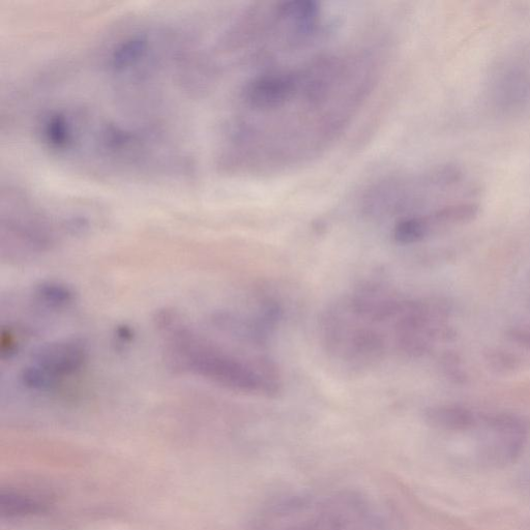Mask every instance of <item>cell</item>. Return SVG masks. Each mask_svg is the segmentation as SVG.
Returning <instances> with one entry per match:
<instances>
[{
    "mask_svg": "<svg viewBox=\"0 0 530 530\" xmlns=\"http://www.w3.org/2000/svg\"><path fill=\"white\" fill-rule=\"evenodd\" d=\"M366 56L323 55L297 67L286 99L269 111L249 114L241 134L257 169L281 168L312 159L348 126L370 90Z\"/></svg>",
    "mask_w": 530,
    "mask_h": 530,
    "instance_id": "1",
    "label": "cell"
},
{
    "mask_svg": "<svg viewBox=\"0 0 530 530\" xmlns=\"http://www.w3.org/2000/svg\"><path fill=\"white\" fill-rule=\"evenodd\" d=\"M321 334L334 358L352 367H368L391 355L420 356L434 334L432 309L368 284L323 315Z\"/></svg>",
    "mask_w": 530,
    "mask_h": 530,
    "instance_id": "2",
    "label": "cell"
},
{
    "mask_svg": "<svg viewBox=\"0 0 530 530\" xmlns=\"http://www.w3.org/2000/svg\"><path fill=\"white\" fill-rule=\"evenodd\" d=\"M157 321L173 361L183 369L235 392L267 396L279 393V374L269 358L235 356L193 333L172 312L160 313Z\"/></svg>",
    "mask_w": 530,
    "mask_h": 530,
    "instance_id": "3",
    "label": "cell"
},
{
    "mask_svg": "<svg viewBox=\"0 0 530 530\" xmlns=\"http://www.w3.org/2000/svg\"><path fill=\"white\" fill-rule=\"evenodd\" d=\"M249 530H390L367 496L352 490L299 493L263 507Z\"/></svg>",
    "mask_w": 530,
    "mask_h": 530,
    "instance_id": "4",
    "label": "cell"
},
{
    "mask_svg": "<svg viewBox=\"0 0 530 530\" xmlns=\"http://www.w3.org/2000/svg\"><path fill=\"white\" fill-rule=\"evenodd\" d=\"M490 436L483 448V457L489 464H508L521 453L526 436L525 423L513 416L493 419L489 424Z\"/></svg>",
    "mask_w": 530,
    "mask_h": 530,
    "instance_id": "5",
    "label": "cell"
},
{
    "mask_svg": "<svg viewBox=\"0 0 530 530\" xmlns=\"http://www.w3.org/2000/svg\"><path fill=\"white\" fill-rule=\"evenodd\" d=\"M87 360L83 343L77 340H62L38 347L31 364L42 369L58 381L79 372Z\"/></svg>",
    "mask_w": 530,
    "mask_h": 530,
    "instance_id": "6",
    "label": "cell"
},
{
    "mask_svg": "<svg viewBox=\"0 0 530 530\" xmlns=\"http://www.w3.org/2000/svg\"><path fill=\"white\" fill-rule=\"evenodd\" d=\"M426 419L435 428L465 431L476 425L473 412L457 405H440L427 410Z\"/></svg>",
    "mask_w": 530,
    "mask_h": 530,
    "instance_id": "7",
    "label": "cell"
},
{
    "mask_svg": "<svg viewBox=\"0 0 530 530\" xmlns=\"http://www.w3.org/2000/svg\"><path fill=\"white\" fill-rule=\"evenodd\" d=\"M2 513L7 517H24L43 512L48 506L46 499L37 494L8 490L0 497Z\"/></svg>",
    "mask_w": 530,
    "mask_h": 530,
    "instance_id": "8",
    "label": "cell"
},
{
    "mask_svg": "<svg viewBox=\"0 0 530 530\" xmlns=\"http://www.w3.org/2000/svg\"><path fill=\"white\" fill-rule=\"evenodd\" d=\"M36 301L49 309H64L75 299L74 291L60 282H44L35 288Z\"/></svg>",
    "mask_w": 530,
    "mask_h": 530,
    "instance_id": "9",
    "label": "cell"
},
{
    "mask_svg": "<svg viewBox=\"0 0 530 530\" xmlns=\"http://www.w3.org/2000/svg\"><path fill=\"white\" fill-rule=\"evenodd\" d=\"M20 378L24 387L38 392L52 391L61 384V381L32 364L22 370Z\"/></svg>",
    "mask_w": 530,
    "mask_h": 530,
    "instance_id": "10",
    "label": "cell"
},
{
    "mask_svg": "<svg viewBox=\"0 0 530 530\" xmlns=\"http://www.w3.org/2000/svg\"><path fill=\"white\" fill-rule=\"evenodd\" d=\"M510 338L519 345L530 350V330H513Z\"/></svg>",
    "mask_w": 530,
    "mask_h": 530,
    "instance_id": "11",
    "label": "cell"
}]
</instances>
